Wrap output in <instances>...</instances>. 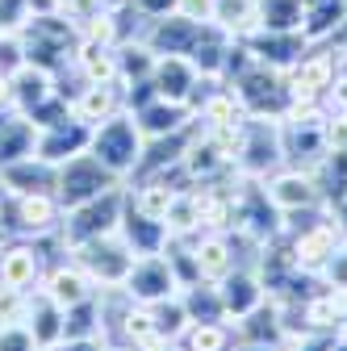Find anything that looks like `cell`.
Wrapping results in <instances>:
<instances>
[{"mask_svg": "<svg viewBox=\"0 0 347 351\" xmlns=\"http://www.w3.org/2000/svg\"><path fill=\"white\" fill-rule=\"evenodd\" d=\"M121 180L97 159V155H75V159H67V163H59V180H55V197H59V205H63V213L67 209H75V205H84V201H93V197H101V193H109V189H117Z\"/></svg>", "mask_w": 347, "mask_h": 351, "instance_id": "6", "label": "cell"}, {"mask_svg": "<svg viewBox=\"0 0 347 351\" xmlns=\"http://www.w3.org/2000/svg\"><path fill=\"white\" fill-rule=\"evenodd\" d=\"M264 193H268V201H272L280 213L310 209V205L318 201V193H314V176H310V171H280V176H272V180L264 184Z\"/></svg>", "mask_w": 347, "mask_h": 351, "instance_id": "19", "label": "cell"}, {"mask_svg": "<svg viewBox=\"0 0 347 351\" xmlns=\"http://www.w3.org/2000/svg\"><path fill=\"white\" fill-rule=\"evenodd\" d=\"M184 301V310H189V322H222L226 318V305H222V293L213 289V280H197L189 285V293L180 297Z\"/></svg>", "mask_w": 347, "mask_h": 351, "instance_id": "28", "label": "cell"}, {"mask_svg": "<svg viewBox=\"0 0 347 351\" xmlns=\"http://www.w3.org/2000/svg\"><path fill=\"white\" fill-rule=\"evenodd\" d=\"M218 285H222L218 293H222V305H226V318H247L251 310H259V305L268 301V289L255 272H235L230 268Z\"/></svg>", "mask_w": 347, "mask_h": 351, "instance_id": "18", "label": "cell"}, {"mask_svg": "<svg viewBox=\"0 0 347 351\" xmlns=\"http://www.w3.org/2000/svg\"><path fill=\"white\" fill-rule=\"evenodd\" d=\"M143 151H147V134L139 130V121H134V113H130V109H121V113L105 117L101 125H93L88 155H97L117 176V180H121V176H134Z\"/></svg>", "mask_w": 347, "mask_h": 351, "instance_id": "2", "label": "cell"}, {"mask_svg": "<svg viewBox=\"0 0 347 351\" xmlns=\"http://www.w3.org/2000/svg\"><path fill=\"white\" fill-rule=\"evenodd\" d=\"M180 339H184V351H226L230 330L222 322H189Z\"/></svg>", "mask_w": 347, "mask_h": 351, "instance_id": "31", "label": "cell"}, {"mask_svg": "<svg viewBox=\"0 0 347 351\" xmlns=\"http://www.w3.org/2000/svg\"><path fill=\"white\" fill-rule=\"evenodd\" d=\"M339 239H343L339 222H318L310 230H301L297 243H293V268H301V272L331 268L335 255H339Z\"/></svg>", "mask_w": 347, "mask_h": 351, "instance_id": "11", "label": "cell"}, {"mask_svg": "<svg viewBox=\"0 0 347 351\" xmlns=\"http://www.w3.org/2000/svg\"><path fill=\"white\" fill-rule=\"evenodd\" d=\"M55 180H59V167L38 155L0 167V193H55Z\"/></svg>", "mask_w": 347, "mask_h": 351, "instance_id": "15", "label": "cell"}, {"mask_svg": "<svg viewBox=\"0 0 347 351\" xmlns=\"http://www.w3.org/2000/svg\"><path fill=\"white\" fill-rule=\"evenodd\" d=\"M151 318H155V330L171 343V339H180L189 330V310H184V301L180 297H163L151 305Z\"/></svg>", "mask_w": 347, "mask_h": 351, "instance_id": "30", "label": "cell"}, {"mask_svg": "<svg viewBox=\"0 0 347 351\" xmlns=\"http://www.w3.org/2000/svg\"><path fill=\"white\" fill-rule=\"evenodd\" d=\"M343 318H347V289H331V293H322V297H314L310 305H306V322L314 326V330H331V326H343Z\"/></svg>", "mask_w": 347, "mask_h": 351, "instance_id": "29", "label": "cell"}, {"mask_svg": "<svg viewBox=\"0 0 347 351\" xmlns=\"http://www.w3.org/2000/svg\"><path fill=\"white\" fill-rule=\"evenodd\" d=\"M343 339H347V318H343Z\"/></svg>", "mask_w": 347, "mask_h": 351, "instance_id": "37", "label": "cell"}, {"mask_svg": "<svg viewBox=\"0 0 347 351\" xmlns=\"http://www.w3.org/2000/svg\"><path fill=\"white\" fill-rule=\"evenodd\" d=\"M34 138H38V125L25 117V113H9L5 130H0V167H9L25 155H34Z\"/></svg>", "mask_w": 347, "mask_h": 351, "instance_id": "24", "label": "cell"}, {"mask_svg": "<svg viewBox=\"0 0 347 351\" xmlns=\"http://www.w3.org/2000/svg\"><path fill=\"white\" fill-rule=\"evenodd\" d=\"M193 263H197V276L201 280H222L230 268H235V255H230V243L222 234H209L193 247Z\"/></svg>", "mask_w": 347, "mask_h": 351, "instance_id": "27", "label": "cell"}, {"mask_svg": "<svg viewBox=\"0 0 347 351\" xmlns=\"http://www.w3.org/2000/svg\"><path fill=\"white\" fill-rule=\"evenodd\" d=\"M9 113H13V109H0V130H5V121H9Z\"/></svg>", "mask_w": 347, "mask_h": 351, "instance_id": "36", "label": "cell"}, {"mask_svg": "<svg viewBox=\"0 0 347 351\" xmlns=\"http://www.w3.org/2000/svg\"><path fill=\"white\" fill-rule=\"evenodd\" d=\"M322 105H331L335 113H339V109H347V71H339V80L331 84V93H326V101H322Z\"/></svg>", "mask_w": 347, "mask_h": 351, "instance_id": "35", "label": "cell"}, {"mask_svg": "<svg viewBox=\"0 0 347 351\" xmlns=\"http://www.w3.org/2000/svg\"><path fill=\"white\" fill-rule=\"evenodd\" d=\"M213 25H222L235 38H247L259 29V0H213Z\"/></svg>", "mask_w": 347, "mask_h": 351, "instance_id": "26", "label": "cell"}, {"mask_svg": "<svg viewBox=\"0 0 347 351\" xmlns=\"http://www.w3.org/2000/svg\"><path fill=\"white\" fill-rule=\"evenodd\" d=\"M125 101H121V80H109V84H84L80 93L71 97V117H80L84 125H101L105 117L121 113Z\"/></svg>", "mask_w": 347, "mask_h": 351, "instance_id": "16", "label": "cell"}, {"mask_svg": "<svg viewBox=\"0 0 347 351\" xmlns=\"http://www.w3.org/2000/svg\"><path fill=\"white\" fill-rule=\"evenodd\" d=\"M67 255H71V263H80V268L88 272V280L101 285V289H121L125 276H130V268H134V259H139L117 230H113V234H97V239H88V243H75Z\"/></svg>", "mask_w": 347, "mask_h": 351, "instance_id": "4", "label": "cell"}, {"mask_svg": "<svg viewBox=\"0 0 347 351\" xmlns=\"http://www.w3.org/2000/svg\"><path fill=\"white\" fill-rule=\"evenodd\" d=\"M251 351H268V347H251Z\"/></svg>", "mask_w": 347, "mask_h": 351, "instance_id": "38", "label": "cell"}, {"mask_svg": "<svg viewBox=\"0 0 347 351\" xmlns=\"http://www.w3.org/2000/svg\"><path fill=\"white\" fill-rule=\"evenodd\" d=\"M134 121H139V130H143L147 138H167V134H176V130H184V125L193 121V109H189V105H176V101L155 97L151 105L134 109Z\"/></svg>", "mask_w": 347, "mask_h": 351, "instance_id": "21", "label": "cell"}, {"mask_svg": "<svg viewBox=\"0 0 347 351\" xmlns=\"http://www.w3.org/2000/svg\"><path fill=\"white\" fill-rule=\"evenodd\" d=\"M326 147L331 151H347V109L326 117Z\"/></svg>", "mask_w": 347, "mask_h": 351, "instance_id": "34", "label": "cell"}, {"mask_svg": "<svg viewBox=\"0 0 347 351\" xmlns=\"http://www.w3.org/2000/svg\"><path fill=\"white\" fill-rule=\"evenodd\" d=\"M121 289H125V297H130V301H139V305H155V301H163V297H176L180 280H176V268L167 263V255L159 251V255H139Z\"/></svg>", "mask_w": 347, "mask_h": 351, "instance_id": "7", "label": "cell"}, {"mask_svg": "<svg viewBox=\"0 0 347 351\" xmlns=\"http://www.w3.org/2000/svg\"><path fill=\"white\" fill-rule=\"evenodd\" d=\"M25 63V47H21V34L17 29H0V71L13 75Z\"/></svg>", "mask_w": 347, "mask_h": 351, "instance_id": "32", "label": "cell"}, {"mask_svg": "<svg viewBox=\"0 0 347 351\" xmlns=\"http://www.w3.org/2000/svg\"><path fill=\"white\" fill-rule=\"evenodd\" d=\"M155 59H159V55L147 47L143 38H121V42H117V80H121V84L151 80Z\"/></svg>", "mask_w": 347, "mask_h": 351, "instance_id": "25", "label": "cell"}, {"mask_svg": "<svg viewBox=\"0 0 347 351\" xmlns=\"http://www.w3.org/2000/svg\"><path fill=\"white\" fill-rule=\"evenodd\" d=\"M121 213H125V189L117 184V189H109V193H101V197H93V201L67 209L63 222H59V230H55V243H59L63 255H67L75 243H88V239H97V234H113L117 222H121Z\"/></svg>", "mask_w": 347, "mask_h": 351, "instance_id": "3", "label": "cell"}, {"mask_svg": "<svg viewBox=\"0 0 347 351\" xmlns=\"http://www.w3.org/2000/svg\"><path fill=\"white\" fill-rule=\"evenodd\" d=\"M75 75L84 84H109V80H117V47H101V42H84L80 38Z\"/></svg>", "mask_w": 347, "mask_h": 351, "instance_id": "23", "label": "cell"}, {"mask_svg": "<svg viewBox=\"0 0 347 351\" xmlns=\"http://www.w3.org/2000/svg\"><path fill=\"white\" fill-rule=\"evenodd\" d=\"M239 42L251 51L255 63L276 67V71H289L301 55H306V47H310V42L301 38V29H255V34H247Z\"/></svg>", "mask_w": 347, "mask_h": 351, "instance_id": "10", "label": "cell"}, {"mask_svg": "<svg viewBox=\"0 0 347 351\" xmlns=\"http://www.w3.org/2000/svg\"><path fill=\"white\" fill-rule=\"evenodd\" d=\"M25 326L34 335V343L42 351H55L63 347V305H55L47 293H29V305H25Z\"/></svg>", "mask_w": 347, "mask_h": 351, "instance_id": "17", "label": "cell"}, {"mask_svg": "<svg viewBox=\"0 0 347 351\" xmlns=\"http://www.w3.org/2000/svg\"><path fill=\"white\" fill-rule=\"evenodd\" d=\"M38 293H47L55 305H63V310H71V305L88 301L97 293V285L88 280V272L80 268V263H51L47 272H42V285Z\"/></svg>", "mask_w": 347, "mask_h": 351, "instance_id": "14", "label": "cell"}, {"mask_svg": "<svg viewBox=\"0 0 347 351\" xmlns=\"http://www.w3.org/2000/svg\"><path fill=\"white\" fill-rule=\"evenodd\" d=\"M0 351H42L29 335L25 322H9V326H0Z\"/></svg>", "mask_w": 347, "mask_h": 351, "instance_id": "33", "label": "cell"}, {"mask_svg": "<svg viewBox=\"0 0 347 351\" xmlns=\"http://www.w3.org/2000/svg\"><path fill=\"white\" fill-rule=\"evenodd\" d=\"M9 88H13V109L17 113H34L42 101L55 97V75L42 71V67H34V63H21L9 75Z\"/></svg>", "mask_w": 347, "mask_h": 351, "instance_id": "20", "label": "cell"}, {"mask_svg": "<svg viewBox=\"0 0 347 351\" xmlns=\"http://www.w3.org/2000/svg\"><path fill=\"white\" fill-rule=\"evenodd\" d=\"M151 84H155V93L163 101H176V105H189L193 109V97H197V67L184 59V55H159L155 59V71H151Z\"/></svg>", "mask_w": 347, "mask_h": 351, "instance_id": "12", "label": "cell"}, {"mask_svg": "<svg viewBox=\"0 0 347 351\" xmlns=\"http://www.w3.org/2000/svg\"><path fill=\"white\" fill-rule=\"evenodd\" d=\"M117 234L130 243V251L134 255H159V251H167V226L163 222H155V217H143V213H121V222H117Z\"/></svg>", "mask_w": 347, "mask_h": 351, "instance_id": "22", "label": "cell"}, {"mask_svg": "<svg viewBox=\"0 0 347 351\" xmlns=\"http://www.w3.org/2000/svg\"><path fill=\"white\" fill-rule=\"evenodd\" d=\"M21 47H25V63L51 71L55 80L63 71H75V51H80V29L63 17V13H29L21 25Z\"/></svg>", "mask_w": 347, "mask_h": 351, "instance_id": "1", "label": "cell"}, {"mask_svg": "<svg viewBox=\"0 0 347 351\" xmlns=\"http://www.w3.org/2000/svg\"><path fill=\"white\" fill-rule=\"evenodd\" d=\"M201 25H205V21H189L184 13L151 17V25H147L143 42H147L155 55H184V59H189L193 42H197V34H201Z\"/></svg>", "mask_w": 347, "mask_h": 351, "instance_id": "13", "label": "cell"}, {"mask_svg": "<svg viewBox=\"0 0 347 351\" xmlns=\"http://www.w3.org/2000/svg\"><path fill=\"white\" fill-rule=\"evenodd\" d=\"M339 80V63H335V51H318V55H301L285 84H289V97L293 101H326L331 84Z\"/></svg>", "mask_w": 347, "mask_h": 351, "instance_id": "9", "label": "cell"}, {"mask_svg": "<svg viewBox=\"0 0 347 351\" xmlns=\"http://www.w3.org/2000/svg\"><path fill=\"white\" fill-rule=\"evenodd\" d=\"M230 93L239 97V105H243L247 117H285V109L293 105L285 71L264 67V63H251L243 75H235Z\"/></svg>", "mask_w": 347, "mask_h": 351, "instance_id": "5", "label": "cell"}, {"mask_svg": "<svg viewBox=\"0 0 347 351\" xmlns=\"http://www.w3.org/2000/svg\"><path fill=\"white\" fill-rule=\"evenodd\" d=\"M93 143V125H84L80 117H63L55 125H38V138H34V155L47 159V163H67L75 155H84Z\"/></svg>", "mask_w": 347, "mask_h": 351, "instance_id": "8", "label": "cell"}]
</instances>
